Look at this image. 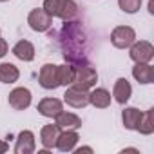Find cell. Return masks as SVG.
<instances>
[{"mask_svg": "<svg viewBox=\"0 0 154 154\" xmlns=\"http://www.w3.org/2000/svg\"><path fill=\"white\" fill-rule=\"evenodd\" d=\"M111 42L118 49H127V47H131L136 42V33L129 26H118L111 33Z\"/></svg>", "mask_w": 154, "mask_h": 154, "instance_id": "obj_2", "label": "cell"}, {"mask_svg": "<svg viewBox=\"0 0 154 154\" xmlns=\"http://www.w3.org/2000/svg\"><path fill=\"white\" fill-rule=\"evenodd\" d=\"M20 78V71L13 63H0V82L2 84H15Z\"/></svg>", "mask_w": 154, "mask_h": 154, "instance_id": "obj_18", "label": "cell"}, {"mask_svg": "<svg viewBox=\"0 0 154 154\" xmlns=\"http://www.w3.org/2000/svg\"><path fill=\"white\" fill-rule=\"evenodd\" d=\"M78 140H80L78 132L72 131V129H67V131H63V132L58 134V140H56L54 147L58 150H62V152H71L74 149V145L78 143Z\"/></svg>", "mask_w": 154, "mask_h": 154, "instance_id": "obj_9", "label": "cell"}, {"mask_svg": "<svg viewBox=\"0 0 154 154\" xmlns=\"http://www.w3.org/2000/svg\"><path fill=\"white\" fill-rule=\"evenodd\" d=\"M118 6H120V9H122L123 13H129V15H132V13L140 11L141 0H118Z\"/></svg>", "mask_w": 154, "mask_h": 154, "instance_id": "obj_22", "label": "cell"}, {"mask_svg": "<svg viewBox=\"0 0 154 154\" xmlns=\"http://www.w3.org/2000/svg\"><path fill=\"white\" fill-rule=\"evenodd\" d=\"M58 72H60V85H72L74 76H76V67L72 65H58Z\"/></svg>", "mask_w": 154, "mask_h": 154, "instance_id": "obj_21", "label": "cell"}, {"mask_svg": "<svg viewBox=\"0 0 154 154\" xmlns=\"http://www.w3.org/2000/svg\"><path fill=\"white\" fill-rule=\"evenodd\" d=\"M13 54L22 62H31L35 58V45L29 40H20L13 47Z\"/></svg>", "mask_w": 154, "mask_h": 154, "instance_id": "obj_15", "label": "cell"}, {"mask_svg": "<svg viewBox=\"0 0 154 154\" xmlns=\"http://www.w3.org/2000/svg\"><path fill=\"white\" fill-rule=\"evenodd\" d=\"M63 109H62V102L58 98H44L40 103H38V112L45 118H54L56 114H60Z\"/></svg>", "mask_w": 154, "mask_h": 154, "instance_id": "obj_12", "label": "cell"}, {"mask_svg": "<svg viewBox=\"0 0 154 154\" xmlns=\"http://www.w3.org/2000/svg\"><path fill=\"white\" fill-rule=\"evenodd\" d=\"M36 143H35V134L31 131H22L17 138V145H15V152L17 154H31L35 152Z\"/></svg>", "mask_w": 154, "mask_h": 154, "instance_id": "obj_10", "label": "cell"}, {"mask_svg": "<svg viewBox=\"0 0 154 154\" xmlns=\"http://www.w3.org/2000/svg\"><path fill=\"white\" fill-rule=\"evenodd\" d=\"M131 94H132V87H131V84L127 82V78H118L116 84H114V87H112V96H114V100L123 105V103H127V100L131 98Z\"/></svg>", "mask_w": 154, "mask_h": 154, "instance_id": "obj_13", "label": "cell"}, {"mask_svg": "<svg viewBox=\"0 0 154 154\" xmlns=\"http://www.w3.org/2000/svg\"><path fill=\"white\" fill-rule=\"evenodd\" d=\"M38 82H40V85H42L44 89H47V91L60 87V72H58V65L45 63V65L40 69Z\"/></svg>", "mask_w": 154, "mask_h": 154, "instance_id": "obj_4", "label": "cell"}, {"mask_svg": "<svg viewBox=\"0 0 154 154\" xmlns=\"http://www.w3.org/2000/svg\"><path fill=\"white\" fill-rule=\"evenodd\" d=\"M56 118V127L60 129V131H67V129H72V131H76V129H80L82 127V120H80V116H76L74 112H60V114H56L54 116Z\"/></svg>", "mask_w": 154, "mask_h": 154, "instance_id": "obj_11", "label": "cell"}, {"mask_svg": "<svg viewBox=\"0 0 154 154\" xmlns=\"http://www.w3.org/2000/svg\"><path fill=\"white\" fill-rule=\"evenodd\" d=\"M111 98H112L111 93H109L107 89H103V87L94 89V91L89 93V103L94 105L96 109H105V107H109V105H111Z\"/></svg>", "mask_w": 154, "mask_h": 154, "instance_id": "obj_16", "label": "cell"}, {"mask_svg": "<svg viewBox=\"0 0 154 154\" xmlns=\"http://www.w3.org/2000/svg\"><path fill=\"white\" fill-rule=\"evenodd\" d=\"M9 149V145L6 143V141H2V140H0V152H6Z\"/></svg>", "mask_w": 154, "mask_h": 154, "instance_id": "obj_24", "label": "cell"}, {"mask_svg": "<svg viewBox=\"0 0 154 154\" xmlns=\"http://www.w3.org/2000/svg\"><path fill=\"white\" fill-rule=\"evenodd\" d=\"M136 131L140 134H152L154 132V109H149L147 112H141V118L136 125Z\"/></svg>", "mask_w": 154, "mask_h": 154, "instance_id": "obj_20", "label": "cell"}, {"mask_svg": "<svg viewBox=\"0 0 154 154\" xmlns=\"http://www.w3.org/2000/svg\"><path fill=\"white\" fill-rule=\"evenodd\" d=\"M9 105L15 111H24L31 105V91L26 87H17L9 93Z\"/></svg>", "mask_w": 154, "mask_h": 154, "instance_id": "obj_8", "label": "cell"}, {"mask_svg": "<svg viewBox=\"0 0 154 154\" xmlns=\"http://www.w3.org/2000/svg\"><path fill=\"white\" fill-rule=\"evenodd\" d=\"M132 76L140 84H152L154 80V67L149 63H136L132 67Z\"/></svg>", "mask_w": 154, "mask_h": 154, "instance_id": "obj_17", "label": "cell"}, {"mask_svg": "<svg viewBox=\"0 0 154 154\" xmlns=\"http://www.w3.org/2000/svg\"><path fill=\"white\" fill-rule=\"evenodd\" d=\"M0 2H8V0H0Z\"/></svg>", "mask_w": 154, "mask_h": 154, "instance_id": "obj_25", "label": "cell"}, {"mask_svg": "<svg viewBox=\"0 0 154 154\" xmlns=\"http://www.w3.org/2000/svg\"><path fill=\"white\" fill-rule=\"evenodd\" d=\"M129 56H131L136 63H149V62L154 58V47H152L150 42H145V40L134 42V44L131 45Z\"/></svg>", "mask_w": 154, "mask_h": 154, "instance_id": "obj_6", "label": "cell"}, {"mask_svg": "<svg viewBox=\"0 0 154 154\" xmlns=\"http://www.w3.org/2000/svg\"><path fill=\"white\" fill-rule=\"evenodd\" d=\"M44 11L49 17H56L62 20H71L78 13V6L74 0H45L44 2Z\"/></svg>", "mask_w": 154, "mask_h": 154, "instance_id": "obj_1", "label": "cell"}, {"mask_svg": "<svg viewBox=\"0 0 154 154\" xmlns=\"http://www.w3.org/2000/svg\"><path fill=\"white\" fill-rule=\"evenodd\" d=\"M58 134H60V129L56 127V123L54 125L51 123V125H44L42 127V131H40V141L45 147V150H49V149H53L56 145Z\"/></svg>", "mask_w": 154, "mask_h": 154, "instance_id": "obj_14", "label": "cell"}, {"mask_svg": "<svg viewBox=\"0 0 154 154\" xmlns=\"http://www.w3.org/2000/svg\"><path fill=\"white\" fill-rule=\"evenodd\" d=\"M63 102L74 109H84L85 105H89V91H84V89L71 85L63 94Z\"/></svg>", "mask_w": 154, "mask_h": 154, "instance_id": "obj_7", "label": "cell"}, {"mask_svg": "<svg viewBox=\"0 0 154 154\" xmlns=\"http://www.w3.org/2000/svg\"><path fill=\"white\" fill-rule=\"evenodd\" d=\"M8 54V42L4 38H0V58Z\"/></svg>", "mask_w": 154, "mask_h": 154, "instance_id": "obj_23", "label": "cell"}, {"mask_svg": "<svg viewBox=\"0 0 154 154\" xmlns=\"http://www.w3.org/2000/svg\"><path fill=\"white\" fill-rule=\"evenodd\" d=\"M96 82H98V72H96V69H93L89 65H85V67H76V76H74V82H72L74 87L84 89V91H89Z\"/></svg>", "mask_w": 154, "mask_h": 154, "instance_id": "obj_3", "label": "cell"}, {"mask_svg": "<svg viewBox=\"0 0 154 154\" xmlns=\"http://www.w3.org/2000/svg\"><path fill=\"white\" fill-rule=\"evenodd\" d=\"M141 118V111L136 107H127L122 112V120H123V127L129 131H136V125Z\"/></svg>", "mask_w": 154, "mask_h": 154, "instance_id": "obj_19", "label": "cell"}, {"mask_svg": "<svg viewBox=\"0 0 154 154\" xmlns=\"http://www.w3.org/2000/svg\"><path fill=\"white\" fill-rule=\"evenodd\" d=\"M27 24H29V27H31L33 31H36V33H45V31L51 27V24H53V17H49V15L44 11V8H36V9H33V11L29 13Z\"/></svg>", "mask_w": 154, "mask_h": 154, "instance_id": "obj_5", "label": "cell"}]
</instances>
